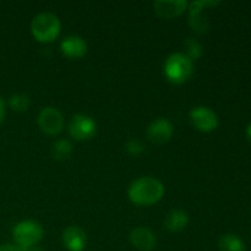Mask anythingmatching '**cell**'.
Returning <instances> with one entry per match:
<instances>
[{
	"instance_id": "6da1fadb",
	"label": "cell",
	"mask_w": 251,
	"mask_h": 251,
	"mask_svg": "<svg viewBox=\"0 0 251 251\" xmlns=\"http://www.w3.org/2000/svg\"><path fill=\"white\" fill-rule=\"evenodd\" d=\"M164 185L153 176H141L130 185L127 195L131 202L139 206H151L164 195Z\"/></svg>"
},
{
	"instance_id": "7a4b0ae2",
	"label": "cell",
	"mask_w": 251,
	"mask_h": 251,
	"mask_svg": "<svg viewBox=\"0 0 251 251\" xmlns=\"http://www.w3.org/2000/svg\"><path fill=\"white\" fill-rule=\"evenodd\" d=\"M61 29L60 20L51 12H41L31 22V32L34 38L42 43H50L59 36Z\"/></svg>"
},
{
	"instance_id": "3957f363",
	"label": "cell",
	"mask_w": 251,
	"mask_h": 251,
	"mask_svg": "<svg viewBox=\"0 0 251 251\" xmlns=\"http://www.w3.org/2000/svg\"><path fill=\"white\" fill-rule=\"evenodd\" d=\"M164 74L172 82H186L194 74V61L184 53L171 54L164 63Z\"/></svg>"
},
{
	"instance_id": "277c9868",
	"label": "cell",
	"mask_w": 251,
	"mask_h": 251,
	"mask_svg": "<svg viewBox=\"0 0 251 251\" xmlns=\"http://www.w3.org/2000/svg\"><path fill=\"white\" fill-rule=\"evenodd\" d=\"M44 229L36 221H22L15 226L12 230L15 243L19 248H28L37 245L42 240Z\"/></svg>"
},
{
	"instance_id": "5b68a950",
	"label": "cell",
	"mask_w": 251,
	"mask_h": 251,
	"mask_svg": "<svg viewBox=\"0 0 251 251\" xmlns=\"http://www.w3.org/2000/svg\"><path fill=\"white\" fill-rule=\"evenodd\" d=\"M69 134L76 140H88L97 132V124L91 117L86 114H75L68 125Z\"/></svg>"
},
{
	"instance_id": "8992f818",
	"label": "cell",
	"mask_w": 251,
	"mask_h": 251,
	"mask_svg": "<svg viewBox=\"0 0 251 251\" xmlns=\"http://www.w3.org/2000/svg\"><path fill=\"white\" fill-rule=\"evenodd\" d=\"M39 127L48 135H56L63 130L64 117L59 109L54 107H46L38 114Z\"/></svg>"
},
{
	"instance_id": "52a82bcc",
	"label": "cell",
	"mask_w": 251,
	"mask_h": 251,
	"mask_svg": "<svg viewBox=\"0 0 251 251\" xmlns=\"http://www.w3.org/2000/svg\"><path fill=\"white\" fill-rule=\"evenodd\" d=\"M190 120L194 126L203 132L213 131L218 126V117L211 108L195 107L190 110Z\"/></svg>"
},
{
	"instance_id": "ba28073f",
	"label": "cell",
	"mask_w": 251,
	"mask_h": 251,
	"mask_svg": "<svg viewBox=\"0 0 251 251\" xmlns=\"http://www.w3.org/2000/svg\"><path fill=\"white\" fill-rule=\"evenodd\" d=\"M220 4V1H212V0H196L189 4V24L196 32H206L208 29V20L206 15L202 14V10L206 7L215 6Z\"/></svg>"
},
{
	"instance_id": "9c48e42d",
	"label": "cell",
	"mask_w": 251,
	"mask_h": 251,
	"mask_svg": "<svg viewBox=\"0 0 251 251\" xmlns=\"http://www.w3.org/2000/svg\"><path fill=\"white\" fill-rule=\"evenodd\" d=\"M147 137L153 144H164L172 139L174 132V126L166 118H157L147 127Z\"/></svg>"
},
{
	"instance_id": "30bf717a",
	"label": "cell",
	"mask_w": 251,
	"mask_h": 251,
	"mask_svg": "<svg viewBox=\"0 0 251 251\" xmlns=\"http://www.w3.org/2000/svg\"><path fill=\"white\" fill-rule=\"evenodd\" d=\"M153 7L159 17L169 20L180 16L189 7V2L186 0H157Z\"/></svg>"
},
{
	"instance_id": "8fae6325",
	"label": "cell",
	"mask_w": 251,
	"mask_h": 251,
	"mask_svg": "<svg viewBox=\"0 0 251 251\" xmlns=\"http://www.w3.org/2000/svg\"><path fill=\"white\" fill-rule=\"evenodd\" d=\"M129 238L132 247L141 251H152L156 248V235L151 229L146 227H137L132 229Z\"/></svg>"
},
{
	"instance_id": "7c38bea8",
	"label": "cell",
	"mask_w": 251,
	"mask_h": 251,
	"mask_svg": "<svg viewBox=\"0 0 251 251\" xmlns=\"http://www.w3.org/2000/svg\"><path fill=\"white\" fill-rule=\"evenodd\" d=\"M63 243L69 251H82L87 244V235L77 226H70L64 230Z\"/></svg>"
},
{
	"instance_id": "4fadbf2b",
	"label": "cell",
	"mask_w": 251,
	"mask_h": 251,
	"mask_svg": "<svg viewBox=\"0 0 251 251\" xmlns=\"http://www.w3.org/2000/svg\"><path fill=\"white\" fill-rule=\"evenodd\" d=\"M60 48L64 55L73 59L82 58L87 53V43H86V41L82 37L76 36V34L65 37L61 41Z\"/></svg>"
},
{
	"instance_id": "5bb4252c",
	"label": "cell",
	"mask_w": 251,
	"mask_h": 251,
	"mask_svg": "<svg viewBox=\"0 0 251 251\" xmlns=\"http://www.w3.org/2000/svg\"><path fill=\"white\" fill-rule=\"evenodd\" d=\"M189 225V215L183 210H172L167 213L163 226L172 233H178L185 229Z\"/></svg>"
},
{
	"instance_id": "9a60e30c",
	"label": "cell",
	"mask_w": 251,
	"mask_h": 251,
	"mask_svg": "<svg viewBox=\"0 0 251 251\" xmlns=\"http://www.w3.org/2000/svg\"><path fill=\"white\" fill-rule=\"evenodd\" d=\"M220 251H245V244L238 235L228 233L221 237L218 242Z\"/></svg>"
},
{
	"instance_id": "2e32d148",
	"label": "cell",
	"mask_w": 251,
	"mask_h": 251,
	"mask_svg": "<svg viewBox=\"0 0 251 251\" xmlns=\"http://www.w3.org/2000/svg\"><path fill=\"white\" fill-rule=\"evenodd\" d=\"M71 152H73V145L65 139L58 140L51 146V156L56 161H65L71 156Z\"/></svg>"
},
{
	"instance_id": "e0dca14e",
	"label": "cell",
	"mask_w": 251,
	"mask_h": 251,
	"mask_svg": "<svg viewBox=\"0 0 251 251\" xmlns=\"http://www.w3.org/2000/svg\"><path fill=\"white\" fill-rule=\"evenodd\" d=\"M29 104H31V100L25 93H15L9 100L10 108L16 110V112H25V110L28 109Z\"/></svg>"
},
{
	"instance_id": "ac0fdd59",
	"label": "cell",
	"mask_w": 251,
	"mask_h": 251,
	"mask_svg": "<svg viewBox=\"0 0 251 251\" xmlns=\"http://www.w3.org/2000/svg\"><path fill=\"white\" fill-rule=\"evenodd\" d=\"M185 44L186 48H188V54H186V55H188L193 61L202 55V46H201L196 39L189 38Z\"/></svg>"
},
{
	"instance_id": "d6986e66",
	"label": "cell",
	"mask_w": 251,
	"mask_h": 251,
	"mask_svg": "<svg viewBox=\"0 0 251 251\" xmlns=\"http://www.w3.org/2000/svg\"><path fill=\"white\" fill-rule=\"evenodd\" d=\"M125 150H126V152L129 154L136 157L140 156V154L145 151V146L141 144V141H139V140L131 139L125 144Z\"/></svg>"
},
{
	"instance_id": "ffe728a7",
	"label": "cell",
	"mask_w": 251,
	"mask_h": 251,
	"mask_svg": "<svg viewBox=\"0 0 251 251\" xmlns=\"http://www.w3.org/2000/svg\"><path fill=\"white\" fill-rule=\"evenodd\" d=\"M0 251H21L17 245H12V244H4L0 245Z\"/></svg>"
},
{
	"instance_id": "44dd1931",
	"label": "cell",
	"mask_w": 251,
	"mask_h": 251,
	"mask_svg": "<svg viewBox=\"0 0 251 251\" xmlns=\"http://www.w3.org/2000/svg\"><path fill=\"white\" fill-rule=\"evenodd\" d=\"M5 102L1 97H0V124L4 122V118H5Z\"/></svg>"
},
{
	"instance_id": "7402d4cb",
	"label": "cell",
	"mask_w": 251,
	"mask_h": 251,
	"mask_svg": "<svg viewBox=\"0 0 251 251\" xmlns=\"http://www.w3.org/2000/svg\"><path fill=\"white\" fill-rule=\"evenodd\" d=\"M21 249V248H20ZM21 251H44L42 249L41 247H38V245H33V247H28V248H22Z\"/></svg>"
},
{
	"instance_id": "603a6c76",
	"label": "cell",
	"mask_w": 251,
	"mask_h": 251,
	"mask_svg": "<svg viewBox=\"0 0 251 251\" xmlns=\"http://www.w3.org/2000/svg\"><path fill=\"white\" fill-rule=\"evenodd\" d=\"M247 136H248V139H249V141L251 142V123L248 125V127H247Z\"/></svg>"
}]
</instances>
